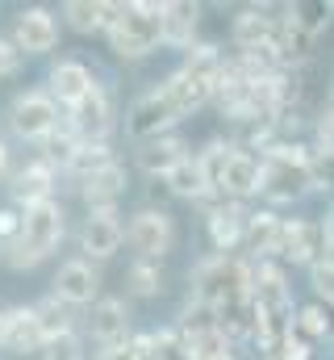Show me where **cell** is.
Instances as JSON below:
<instances>
[{
    "mask_svg": "<svg viewBox=\"0 0 334 360\" xmlns=\"http://www.w3.org/2000/svg\"><path fill=\"white\" fill-rule=\"evenodd\" d=\"M184 155H188L184 139L163 134V139H151V143H142V147H138V168H142L147 176H167Z\"/></svg>",
    "mask_w": 334,
    "mask_h": 360,
    "instance_id": "obj_21",
    "label": "cell"
},
{
    "mask_svg": "<svg viewBox=\"0 0 334 360\" xmlns=\"http://www.w3.org/2000/svg\"><path fill=\"white\" fill-rule=\"evenodd\" d=\"M63 239V205L59 201H38L17 214V235L4 248L8 269H38Z\"/></svg>",
    "mask_w": 334,
    "mask_h": 360,
    "instance_id": "obj_1",
    "label": "cell"
},
{
    "mask_svg": "<svg viewBox=\"0 0 334 360\" xmlns=\"http://www.w3.org/2000/svg\"><path fill=\"white\" fill-rule=\"evenodd\" d=\"M259 193V160L247 155V151H234L230 160H226V168H222V176H218V197L222 201H247Z\"/></svg>",
    "mask_w": 334,
    "mask_h": 360,
    "instance_id": "obj_15",
    "label": "cell"
},
{
    "mask_svg": "<svg viewBox=\"0 0 334 360\" xmlns=\"http://www.w3.org/2000/svg\"><path fill=\"white\" fill-rule=\"evenodd\" d=\"M67 126H72V134L80 143H105L109 130H113V101H109V92L100 89V84H92L67 109Z\"/></svg>",
    "mask_w": 334,
    "mask_h": 360,
    "instance_id": "obj_7",
    "label": "cell"
},
{
    "mask_svg": "<svg viewBox=\"0 0 334 360\" xmlns=\"http://www.w3.org/2000/svg\"><path fill=\"white\" fill-rule=\"evenodd\" d=\"M326 331H330V323H326L322 306H305V310L293 319V331H288V335H293L297 344H314V340H322Z\"/></svg>",
    "mask_w": 334,
    "mask_h": 360,
    "instance_id": "obj_31",
    "label": "cell"
},
{
    "mask_svg": "<svg viewBox=\"0 0 334 360\" xmlns=\"http://www.w3.org/2000/svg\"><path fill=\"white\" fill-rule=\"evenodd\" d=\"M243 226H247V210L239 201H218L209 210V239H213L218 256H230L243 243Z\"/></svg>",
    "mask_w": 334,
    "mask_h": 360,
    "instance_id": "obj_18",
    "label": "cell"
},
{
    "mask_svg": "<svg viewBox=\"0 0 334 360\" xmlns=\"http://www.w3.org/2000/svg\"><path fill=\"white\" fill-rule=\"evenodd\" d=\"M309 188H318V168L297 147H267L259 160V193L267 201H301Z\"/></svg>",
    "mask_w": 334,
    "mask_h": 360,
    "instance_id": "obj_3",
    "label": "cell"
},
{
    "mask_svg": "<svg viewBox=\"0 0 334 360\" xmlns=\"http://www.w3.org/2000/svg\"><path fill=\"white\" fill-rule=\"evenodd\" d=\"M218 360H234V356H218Z\"/></svg>",
    "mask_w": 334,
    "mask_h": 360,
    "instance_id": "obj_40",
    "label": "cell"
},
{
    "mask_svg": "<svg viewBox=\"0 0 334 360\" xmlns=\"http://www.w3.org/2000/svg\"><path fill=\"white\" fill-rule=\"evenodd\" d=\"M121 231L126 226L117 222V214H88L80 226V248L92 260H109L121 248Z\"/></svg>",
    "mask_w": 334,
    "mask_h": 360,
    "instance_id": "obj_17",
    "label": "cell"
},
{
    "mask_svg": "<svg viewBox=\"0 0 334 360\" xmlns=\"http://www.w3.org/2000/svg\"><path fill=\"white\" fill-rule=\"evenodd\" d=\"M80 197H84V205H88L92 214H113L117 201L126 197V168L113 160V164H105L100 172L84 176L80 180Z\"/></svg>",
    "mask_w": 334,
    "mask_h": 360,
    "instance_id": "obj_12",
    "label": "cell"
},
{
    "mask_svg": "<svg viewBox=\"0 0 334 360\" xmlns=\"http://www.w3.org/2000/svg\"><path fill=\"white\" fill-rule=\"evenodd\" d=\"M88 331L100 348H113V344H126L130 340V310L126 302L117 297H96L92 310H88Z\"/></svg>",
    "mask_w": 334,
    "mask_h": 360,
    "instance_id": "obj_13",
    "label": "cell"
},
{
    "mask_svg": "<svg viewBox=\"0 0 334 360\" xmlns=\"http://www.w3.org/2000/svg\"><path fill=\"white\" fill-rule=\"evenodd\" d=\"M96 293H100V272L92 269L88 260H67V264H59L55 272V297L63 302V306H92L96 302Z\"/></svg>",
    "mask_w": 334,
    "mask_h": 360,
    "instance_id": "obj_11",
    "label": "cell"
},
{
    "mask_svg": "<svg viewBox=\"0 0 334 360\" xmlns=\"http://www.w3.org/2000/svg\"><path fill=\"white\" fill-rule=\"evenodd\" d=\"M34 319H38V327H42V335L46 340H55V335H67V331H76V314H72V306H63L55 293L51 297H42L38 306H34Z\"/></svg>",
    "mask_w": 334,
    "mask_h": 360,
    "instance_id": "obj_27",
    "label": "cell"
},
{
    "mask_svg": "<svg viewBox=\"0 0 334 360\" xmlns=\"http://www.w3.org/2000/svg\"><path fill=\"white\" fill-rule=\"evenodd\" d=\"M0 327H4V310H0Z\"/></svg>",
    "mask_w": 334,
    "mask_h": 360,
    "instance_id": "obj_39",
    "label": "cell"
},
{
    "mask_svg": "<svg viewBox=\"0 0 334 360\" xmlns=\"http://www.w3.org/2000/svg\"><path fill=\"white\" fill-rule=\"evenodd\" d=\"M105 164H113V151H109V143H80V151L72 155V164L63 168V172H72V176H92V172H100Z\"/></svg>",
    "mask_w": 334,
    "mask_h": 360,
    "instance_id": "obj_30",
    "label": "cell"
},
{
    "mask_svg": "<svg viewBox=\"0 0 334 360\" xmlns=\"http://www.w3.org/2000/svg\"><path fill=\"white\" fill-rule=\"evenodd\" d=\"M8 42L17 46L21 59H25V55H46V51H55V42H59V21H55L46 8H21L17 21H13V38H8Z\"/></svg>",
    "mask_w": 334,
    "mask_h": 360,
    "instance_id": "obj_10",
    "label": "cell"
},
{
    "mask_svg": "<svg viewBox=\"0 0 334 360\" xmlns=\"http://www.w3.org/2000/svg\"><path fill=\"white\" fill-rule=\"evenodd\" d=\"M142 348H147V335H138V340H126V344H113V348H105L100 360H142Z\"/></svg>",
    "mask_w": 334,
    "mask_h": 360,
    "instance_id": "obj_35",
    "label": "cell"
},
{
    "mask_svg": "<svg viewBox=\"0 0 334 360\" xmlns=\"http://www.w3.org/2000/svg\"><path fill=\"white\" fill-rule=\"evenodd\" d=\"M159 17H163V4H151V0L109 4L105 34L121 59H142L159 46Z\"/></svg>",
    "mask_w": 334,
    "mask_h": 360,
    "instance_id": "obj_2",
    "label": "cell"
},
{
    "mask_svg": "<svg viewBox=\"0 0 334 360\" xmlns=\"http://www.w3.org/2000/svg\"><path fill=\"white\" fill-rule=\"evenodd\" d=\"M272 34H276V17H267L263 8H243V13L234 17V46H239V51L272 46Z\"/></svg>",
    "mask_w": 334,
    "mask_h": 360,
    "instance_id": "obj_24",
    "label": "cell"
},
{
    "mask_svg": "<svg viewBox=\"0 0 334 360\" xmlns=\"http://www.w3.org/2000/svg\"><path fill=\"white\" fill-rule=\"evenodd\" d=\"M92 84H96V80H92V72H88L84 63L63 59V63H55V68H51V92H46V96H51L55 105H67V109H72V105H76Z\"/></svg>",
    "mask_w": 334,
    "mask_h": 360,
    "instance_id": "obj_19",
    "label": "cell"
},
{
    "mask_svg": "<svg viewBox=\"0 0 334 360\" xmlns=\"http://www.w3.org/2000/svg\"><path fill=\"white\" fill-rule=\"evenodd\" d=\"M309 281H314V293L330 302V293H334V269H330V260H318V264H309Z\"/></svg>",
    "mask_w": 334,
    "mask_h": 360,
    "instance_id": "obj_34",
    "label": "cell"
},
{
    "mask_svg": "<svg viewBox=\"0 0 334 360\" xmlns=\"http://www.w3.org/2000/svg\"><path fill=\"white\" fill-rule=\"evenodd\" d=\"M17 235V210H0V243H8Z\"/></svg>",
    "mask_w": 334,
    "mask_h": 360,
    "instance_id": "obj_37",
    "label": "cell"
},
{
    "mask_svg": "<svg viewBox=\"0 0 334 360\" xmlns=\"http://www.w3.org/2000/svg\"><path fill=\"white\" fill-rule=\"evenodd\" d=\"M276 235H280V218L259 210V214H247V226H243V243H247L255 256L272 260L276 256Z\"/></svg>",
    "mask_w": 334,
    "mask_h": 360,
    "instance_id": "obj_26",
    "label": "cell"
},
{
    "mask_svg": "<svg viewBox=\"0 0 334 360\" xmlns=\"http://www.w3.org/2000/svg\"><path fill=\"white\" fill-rule=\"evenodd\" d=\"M130 285H134L138 297H155V293H163V269L151 264V260H138L130 269Z\"/></svg>",
    "mask_w": 334,
    "mask_h": 360,
    "instance_id": "obj_32",
    "label": "cell"
},
{
    "mask_svg": "<svg viewBox=\"0 0 334 360\" xmlns=\"http://www.w3.org/2000/svg\"><path fill=\"white\" fill-rule=\"evenodd\" d=\"M76 151H80V139L72 134L67 122H59V126L46 134V155H42V164H46V168H67Z\"/></svg>",
    "mask_w": 334,
    "mask_h": 360,
    "instance_id": "obj_29",
    "label": "cell"
},
{
    "mask_svg": "<svg viewBox=\"0 0 334 360\" xmlns=\"http://www.w3.org/2000/svg\"><path fill=\"white\" fill-rule=\"evenodd\" d=\"M121 243H130L138 252V260L159 264L167 252H171V243H175V222H171V214H163V210H142L121 231Z\"/></svg>",
    "mask_w": 334,
    "mask_h": 360,
    "instance_id": "obj_6",
    "label": "cell"
},
{
    "mask_svg": "<svg viewBox=\"0 0 334 360\" xmlns=\"http://www.w3.org/2000/svg\"><path fill=\"white\" fill-rule=\"evenodd\" d=\"M163 180H167V193H175V197H184V201H213L209 184H205V176H201L196 155H184Z\"/></svg>",
    "mask_w": 334,
    "mask_h": 360,
    "instance_id": "obj_25",
    "label": "cell"
},
{
    "mask_svg": "<svg viewBox=\"0 0 334 360\" xmlns=\"http://www.w3.org/2000/svg\"><path fill=\"white\" fill-rule=\"evenodd\" d=\"M276 256H280V260H293V264L330 260V218H326V222H301V218L280 222Z\"/></svg>",
    "mask_w": 334,
    "mask_h": 360,
    "instance_id": "obj_5",
    "label": "cell"
},
{
    "mask_svg": "<svg viewBox=\"0 0 334 360\" xmlns=\"http://www.w3.org/2000/svg\"><path fill=\"white\" fill-rule=\"evenodd\" d=\"M196 25H201V8L188 0H171V4H163V17H159V42L188 51L196 38Z\"/></svg>",
    "mask_w": 334,
    "mask_h": 360,
    "instance_id": "obj_16",
    "label": "cell"
},
{
    "mask_svg": "<svg viewBox=\"0 0 334 360\" xmlns=\"http://www.w3.org/2000/svg\"><path fill=\"white\" fill-rule=\"evenodd\" d=\"M17 72H21V55H17V46L8 38H0V80L4 76H17Z\"/></svg>",
    "mask_w": 334,
    "mask_h": 360,
    "instance_id": "obj_36",
    "label": "cell"
},
{
    "mask_svg": "<svg viewBox=\"0 0 334 360\" xmlns=\"http://www.w3.org/2000/svg\"><path fill=\"white\" fill-rule=\"evenodd\" d=\"M247 276L250 269L234 256H209L201 260L196 272H192V285H196V306L222 314L239 302H247Z\"/></svg>",
    "mask_w": 334,
    "mask_h": 360,
    "instance_id": "obj_4",
    "label": "cell"
},
{
    "mask_svg": "<svg viewBox=\"0 0 334 360\" xmlns=\"http://www.w3.org/2000/svg\"><path fill=\"white\" fill-rule=\"evenodd\" d=\"M42 356H46V360H84L80 335H76V331H67V335L46 340V344H42Z\"/></svg>",
    "mask_w": 334,
    "mask_h": 360,
    "instance_id": "obj_33",
    "label": "cell"
},
{
    "mask_svg": "<svg viewBox=\"0 0 334 360\" xmlns=\"http://www.w3.org/2000/svg\"><path fill=\"white\" fill-rule=\"evenodd\" d=\"M8 122H13V134L17 139L38 143V139H46L59 126V105L46 92H21L13 101V109H8Z\"/></svg>",
    "mask_w": 334,
    "mask_h": 360,
    "instance_id": "obj_9",
    "label": "cell"
},
{
    "mask_svg": "<svg viewBox=\"0 0 334 360\" xmlns=\"http://www.w3.org/2000/svg\"><path fill=\"white\" fill-rule=\"evenodd\" d=\"M4 172H8V147L0 143V180H4Z\"/></svg>",
    "mask_w": 334,
    "mask_h": 360,
    "instance_id": "obj_38",
    "label": "cell"
},
{
    "mask_svg": "<svg viewBox=\"0 0 334 360\" xmlns=\"http://www.w3.org/2000/svg\"><path fill=\"white\" fill-rule=\"evenodd\" d=\"M13 197L17 205H38V201H55V168H46L42 160L25 164L13 176Z\"/></svg>",
    "mask_w": 334,
    "mask_h": 360,
    "instance_id": "obj_20",
    "label": "cell"
},
{
    "mask_svg": "<svg viewBox=\"0 0 334 360\" xmlns=\"http://www.w3.org/2000/svg\"><path fill=\"white\" fill-rule=\"evenodd\" d=\"M159 92L167 96V105L175 109V117H188V113H196L201 105H209V101H213V92L205 89V84H196L192 76H184V72H171Z\"/></svg>",
    "mask_w": 334,
    "mask_h": 360,
    "instance_id": "obj_22",
    "label": "cell"
},
{
    "mask_svg": "<svg viewBox=\"0 0 334 360\" xmlns=\"http://www.w3.org/2000/svg\"><path fill=\"white\" fill-rule=\"evenodd\" d=\"M0 344H4L8 352H21V356L42 352L46 335H42V327H38V319H34V306H13V310H4Z\"/></svg>",
    "mask_w": 334,
    "mask_h": 360,
    "instance_id": "obj_14",
    "label": "cell"
},
{
    "mask_svg": "<svg viewBox=\"0 0 334 360\" xmlns=\"http://www.w3.org/2000/svg\"><path fill=\"white\" fill-rule=\"evenodd\" d=\"M175 122H180V117H175V109L167 105V96L159 89L142 92V96L126 109V134H130V139H138V143L163 139Z\"/></svg>",
    "mask_w": 334,
    "mask_h": 360,
    "instance_id": "obj_8",
    "label": "cell"
},
{
    "mask_svg": "<svg viewBox=\"0 0 334 360\" xmlns=\"http://www.w3.org/2000/svg\"><path fill=\"white\" fill-rule=\"evenodd\" d=\"M222 68H226V59H222V51L213 46V42H192L188 51H184V76H192L196 84H205V89L213 92L218 84V76H222Z\"/></svg>",
    "mask_w": 334,
    "mask_h": 360,
    "instance_id": "obj_23",
    "label": "cell"
},
{
    "mask_svg": "<svg viewBox=\"0 0 334 360\" xmlns=\"http://www.w3.org/2000/svg\"><path fill=\"white\" fill-rule=\"evenodd\" d=\"M63 17H67V25L76 34H96V30H105L109 4H100V0H67L63 4Z\"/></svg>",
    "mask_w": 334,
    "mask_h": 360,
    "instance_id": "obj_28",
    "label": "cell"
}]
</instances>
